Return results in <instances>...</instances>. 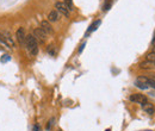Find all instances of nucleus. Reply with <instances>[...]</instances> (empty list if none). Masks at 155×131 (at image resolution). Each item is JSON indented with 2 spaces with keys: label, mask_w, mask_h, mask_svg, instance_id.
Wrapping results in <instances>:
<instances>
[{
  "label": "nucleus",
  "mask_w": 155,
  "mask_h": 131,
  "mask_svg": "<svg viewBox=\"0 0 155 131\" xmlns=\"http://www.w3.org/2000/svg\"><path fill=\"white\" fill-rule=\"evenodd\" d=\"M25 48L29 51L30 56H36L38 54V42L36 41V38L34 37L32 34L26 35L25 39Z\"/></svg>",
  "instance_id": "nucleus-1"
},
{
  "label": "nucleus",
  "mask_w": 155,
  "mask_h": 131,
  "mask_svg": "<svg viewBox=\"0 0 155 131\" xmlns=\"http://www.w3.org/2000/svg\"><path fill=\"white\" fill-rule=\"evenodd\" d=\"M12 48H15V42L10 36H5L0 34V49L5 51H11Z\"/></svg>",
  "instance_id": "nucleus-2"
},
{
  "label": "nucleus",
  "mask_w": 155,
  "mask_h": 131,
  "mask_svg": "<svg viewBox=\"0 0 155 131\" xmlns=\"http://www.w3.org/2000/svg\"><path fill=\"white\" fill-rule=\"evenodd\" d=\"M32 35H34V37L36 38V41L38 42V44H44V43L47 42V39H48V35H47L41 28H36V29L34 30Z\"/></svg>",
  "instance_id": "nucleus-3"
},
{
  "label": "nucleus",
  "mask_w": 155,
  "mask_h": 131,
  "mask_svg": "<svg viewBox=\"0 0 155 131\" xmlns=\"http://www.w3.org/2000/svg\"><path fill=\"white\" fill-rule=\"evenodd\" d=\"M55 10L61 16H64V17H69V15H71L69 8L67 7V5L63 1H56L55 2Z\"/></svg>",
  "instance_id": "nucleus-4"
},
{
  "label": "nucleus",
  "mask_w": 155,
  "mask_h": 131,
  "mask_svg": "<svg viewBox=\"0 0 155 131\" xmlns=\"http://www.w3.org/2000/svg\"><path fill=\"white\" fill-rule=\"evenodd\" d=\"M129 100L131 103H135V104H140V105H143L148 101V98L144 95V94H141V93H135V94H131L129 97Z\"/></svg>",
  "instance_id": "nucleus-5"
},
{
  "label": "nucleus",
  "mask_w": 155,
  "mask_h": 131,
  "mask_svg": "<svg viewBox=\"0 0 155 131\" xmlns=\"http://www.w3.org/2000/svg\"><path fill=\"white\" fill-rule=\"evenodd\" d=\"M148 79H149V77H147V76H138L135 80V82H134L135 87L140 88V90H148V88H149Z\"/></svg>",
  "instance_id": "nucleus-6"
},
{
  "label": "nucleus",
  "mask_w": 155,
  "mask_h": 131,
  "mask_svg": "<svg viewBox=\"0 0 155 131\" xmlns=\"http://www.w3.org/2000/svg\"><path fill=\"white\" fill-rule=\"evenodd\" d=\"M16 39L18 42L20 47H25V39H26V34H25V30L24 28H19L17 31H16Z\"/></svg>",
  "instance_id": "nucleus-7"
},
{
  "label": "nucleus",
  "mask_w": 155,
  "mask_h": 131,
  "mask_svg": "<svg viewBox=\"0 0 155 131\" xmlns=\"http://www.w3.org/2000/svg\"><path fill=\"white\" fill-rule=\"evenodd\" d=\"M39 28H41L47 35H53V34H54V29H53L51 24H50L48 20H42L41 24H39Z\"/></svg>",
  "instance_id": "nucleus-8"
},
{
  "label": "nucleus",
  "mask_w": 155,
  "mask_h": 131,
  "mask_svg": "<svg viewBox=\"0 0 155 131\" xmlns=\"http://www.w3.org/2000/svg\"><path fill=\"white\" fill-rule=\"evenodd\" d=\"M58 19H60V13L56 10H53V11L49 12V15H48V21L49 23H56V21H58Z\"/></svg>",
  "instance_id": "nucleus-9"
},
{
  "label": "nucleus",
  "mask_w": 155,
  "mask_h": 131,
  "mask_svg": "<svg viewBox=\"0 0 155 131\" xmlns=\"http://www.w3.org/2000/svg\"><path fill=\"white\" fill-rule=\"evenodd\" d=\"M142 109H143V111L146 113H148V114H154L155 113V107L153 104H150L149 101H147L146 104H143L142 105Z\"/></svg>",
  "instance_id": "nucleus-10"
},
{
  "label": "nucleus",
  "mask_w": 155,
  "mask_h": 131,
  "mask_svg": "<svg viewBox=\"0 0 155 131\" xmlns=\"http://www.w3.org/2000/svg\"><path fill=\"white\" fill-rule=\"evenodd\" d=\"M142 69H154L155 68V63H153V62H150V61H148V60H146L144 62H142L141 63V66H140Z\"/></svg>",
  "instance_id": "nucleus-11"
},
{
  "label": "nucleus",
  "mask_w": 155,
  "mask_h": 131,
  "mask_svg": "<svg viewBox=\"0 0 155 131\" xmlns=\"http://www.w3.org/2000/svg\"><path fill=\"white\" fill-rule=\"evenodd\" d=\"M99 25H100V20H96V21H94V23H93V24L90 26V29L87 30V34H86V35H88V34H91L92 31L97 30V28L99 26Z\"/></svg>",
  "instance_id": "nucleus-12"
},
{
  "label": "nucleus",
  "mask_w": 155,
  "mask_h": 131,
  "mask_svg": "<svg viewBox=\"0 0 155 131\" xmlns=\"http://www.w3.org/2000/svg\"><path fill=\"white\" fill-rule=\"evenodd\" d=\"M63 2L67 5V7L69 8V11H73V10H74V4H73V0H63Z\"/></svg>",
  "instance_id": "nucleus-13"
},
{
  "label": "nucleus",
  "mask_w": 155,
  "mask_h": 131,
  "mask_svg": "<svg viewBox=\"0 0 155 131\" xmlns=\"http://www.w3.org/2000/svg\"><path fill=\"white\" fill-rule=\"evenodd\" d=\"M148 85H149V88L155 90V77H149L148 79Z\"/></svg>",
  "instance_id": "nucleus-14"
},
{
  "label": "nucleus",
  "mask_w": 155,
  "mask_h": 131,
  "mask_svg": "<svg viewBox=\"0 0 155 131\" xmlns=\"http://www.w3.org/2000/svg\"><path fill=\"white\" fill-rule=\"evenodd\" d=\"M146 60H148V61H150V62L155 63V54H154V53L148 54V55H147V57H146Z\"/></svg>",
  "instance_id": "nucleus-15"
},
{
  "label": "nucleus",
  "mask_w": 155,
  "mask_h": 131,
  "mask_svg": "<svg viewBox=\"0 0 155 131\" xmlns=\"http://www.w3.org/2000/svg\"><path fill=\"white\" fill-rule=\"evenodd\" d=\"M47 50H48V53H49L51 56H54V55H55V48H54V45H49Z\"/></svg>",
  "instance_id": "nucleus-16"
},
{
  "label": "nucleus",
  "mask_w": 155,
  "mask_h": 131,
  "mask_svg": "<svg viewBox=\"0 0 155 131\" xmlns=\"http://www.w3.org/2000/svg\"><path fill=\"white\" fill-rule=\"evenodd\" d=\"M53 122H54V119H50V120H49V124H48V128H47L48 130H49V129H50V126L53 125Z\"/></svg>",
  "instance_id": "nucleus-17"
},
{
  "label": "nucleus",
  "mask_w": 155,
  "mask_h": 131,
  "mask_svg": "<svg viewBox=\"0 0 155 131\" xmlns=\"http://www.w3.org/2000/svg\"><path fill=\"white\" fill-rule=\"evenodd\" d=\"M152 44L155 47V35H154V37H153V41H152Z\"/></svg>",
  "instance_id": "nucleus-18"
},
{
  "label": "nucleus",
  "mask_w": 155,
  "mask_h": 131,
  "mask_svg": "<svg viewBox=\"0 0 155 131\" xmlns=\"http://www.w3.org/2000/svg\"><path fill=\"white\" fill-rule=\"evenodd\" d=\"M153 77H155V75H154V76H153Z\"/></svg>",
  "instance_id": "nucleus-19"
}]
</instances>
